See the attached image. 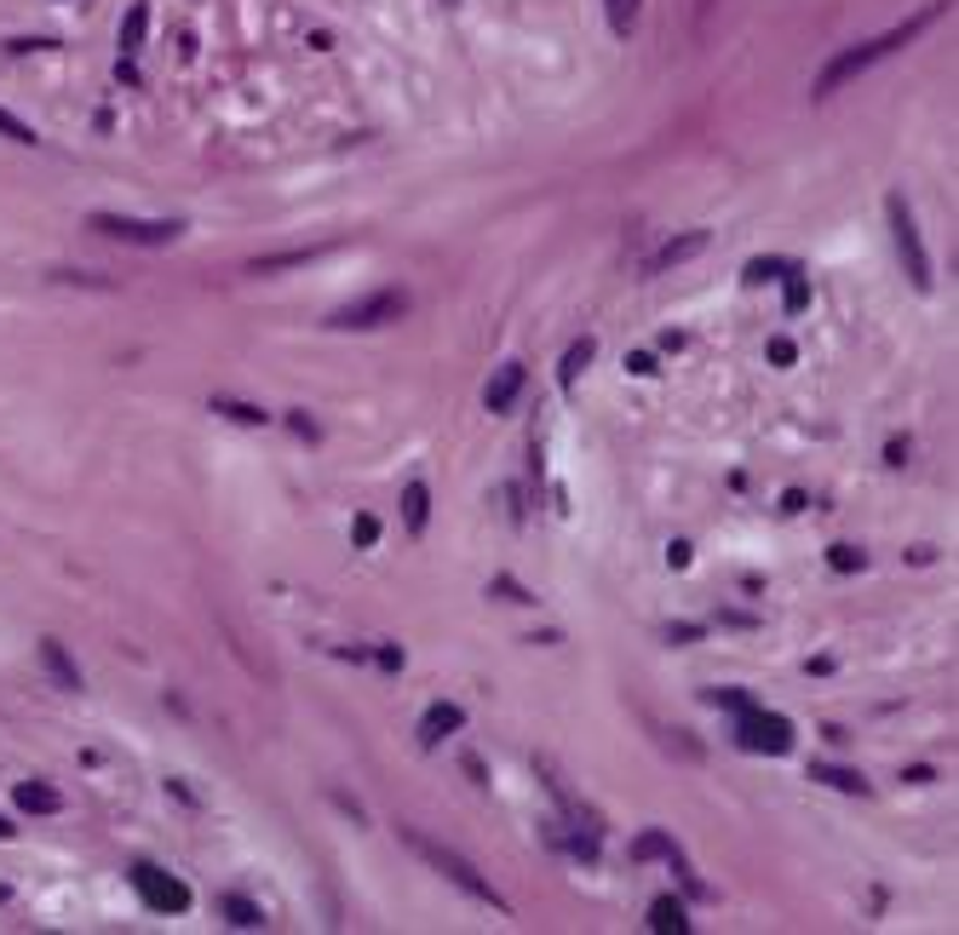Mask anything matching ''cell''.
I'll use <instances>...</instances> for the list:
<instances>
[{"mask_svg": "<svg viewBox=\"0 0 959 935\" xmlns=\"http://www.w3.org/2000/svg\"><path fill=\"white\" fill-rule=\"evenodd\" d=\"M943 12H948V0H931L925 12H913L908 24L885 29L879 40H862V47H845V52H833V58H828V70L816 75V98H833L838 87H845V80H856V75H862L868 64H879V58H891V52H903L908 40H913V35H925V29H931L936 17H943Z\"/></svg>", "mask_w": 959, "mask_h": 935, "instance_id": "1", "label": "cell"}, {"mask_svg": "<svg viewBox=\"0 0 959 935\" xmlns=\"http://www.w3.org/2000/svg\"><path fill=\"white\" fill-rule=\"evenodd\" d=\"M408 849H414V856L426 861L431 872H443V879H449L454 889H466L471 901H483V907H494V912H512V907H506V896H501V889H494V884H489V879H483V872H477L466 856H454V849L431 844V838H419V832H408Z\"/></svg>", "mask_w": 959, "mask_h": 935, "instance_id": "2", "label": "cell"}, {"mask_svg": "<svg viewBox=\"0 0 959 935\" xmlns=\"http://www.w3.org/2000/svg\"><path fill=\"white\" fill-rule=\"evenodd\" d=\"M87 230L127 241V248H167V241L185 236V218H127V213H92Z\"/></svg>", "mask_w": 959, "mask_h": 935, "instance_id": "3", "label": "cell"}, {"mask_svg": "<svg viewBox=\"0 0 959 935\" xmlns=\"http://www.w3.org/2000/svg\"><path fill=\"white\" fill-rule=\"evenodd\" d=\"M885 213H891V241H896V253H903V270L919 293H931V253H925V241H919V225H913V207L903 201V190L885 195Z\"/></svg>", "mask_w": 959, "mask_h": 935, "instance_id": "4", "label": "cell"}, {"mask_svg": "<svg viewBox=\"0 0 959 935\" xmlns=\"http://www.w3.org/2000/svg\"><path fill=\"white\" fill-rule=\"evenodd\" d=\"M403 316H408V293H403V288H379V293H368V299L345 304V311H333L328 328H339V333H368V328H391V321H403Z\"/></svg>", "mask_w": 959, "mask_h": 935, "instance_id": "5", "label": "cell"}, {"mask_svg": "<svg viewBox=\"0 0 959 935\" xmlns=\"http://www.w3.org/2000/svg\"><path fill=\"white\" fill-rule=\"evenodd\" d=\"M133 889H138V901H144L150 912H190V884L185 879H173V872H162L155 861H133Z\"/></svg>", "mask_w": 959, "mask_h": 935, "instance_id": "6", "label": "cell"}, {"mask_svg": "<svg viewBox=\"0 0 959 935\" xmlns=\"http://www.w3.org/2000/svg\"><path fill=\"white\" fill-rule=\"evenodd\" d=\"M735 741H742L747 751H770V758H782V751H793V723L782 718V711H747V718H735Z\"/></svg>", "mask_w": 959, "mask_h": 935, "instance_id": "7", "label": "cell"}, {"mask_svg": "<svg viewBox=\"0 0 959 935\" xmlns=\"http://www.w3.org/2000/svg\"><path fill=\"white\" fill-rule=\"evenodd\" d=\"M523 384H529L523 362H501V368L489 374V384H483V408L489 414H512L517 396H523Z\"/></svg>", "mask_w": 959, "mask_h": 935, "instance_id": "8", "label": "cell"}, {"mask_svg": "<svg viewBox=\"0 0 959 935\" xmlns=\"http://www.w3.org/2000/svg\"><path fill=\"white\" fill-rule=\"evenodd\" d=\"M459 729H466V711H459L454 700H437V706H426V718H419V741L437 746V741L459 735Z\"/></svg>", "mask_w": 959, "mask_h": 935, "instance_id": "9", "label": "cell"}, {"mask_svg": "<svg viewBox=\"0 0 959 935\" xmlns=\"http://www.w3.org/2000/svg\"><path fill=\"white\" fill-rule=\"evenodd\" d=\"M17 809H24V816H58V809H64V792L58 786H47V781H17Z\"/></svg>", "mask_w": 959, "mask_h": 935, "instance_id": "10", "label": "cell"}, {"mask_svg": "<svg viewBox=\"0 0 959 935\" xmlns=\"http://www.w3.org/2000/svg\"><path fill=\"white\" fill-rule=\"evenodd\" d=\"M41 666H47V678L64 688V695H75V688H81V672H75V660L64 655V643H58V637L41 643Z\"/></svg>", "mask_w": 959, "mask_h": 935, "instance_id": "11", "label": "cell"}, {"mask_svg": "<svg viewBox=\"0 0 959 935\" xmlns=\"http://www.w3.org/2000/svg\"><path fill=\"white\" fill-rule=\"evenodd\" d=\"M707 248V230H690V236H678V241H667L661 253L649 258V276H661V270H672V264H684V258H695Z\"/></svg>", "mask_w": 959, "mask_h": 935, "instance_id": "12", "label": "cell"}, {"mask_svg": "<svg viewBox=\"0 0 959 935\" xmlns=\"http://www.w3.org/2000/svg\"><path fill=\"white\" fill-rule=\"evenodd\" d=\"M144 29H150V0H133L127 17H122V35H115V47H122V58H133L138 47H144Z\"/></svg>", "mask_w": 959, "mask_h": 935, "instance_id": "13", "label": "cell"}, {"mask_svg": "<svg viewBox=\"0 0 959 935\" xmlns=\"http://www.w3.org/2000/svg\"><path fill=\"white\" fill-rule=\"evenodd\" d=\"M810 781H822L833 792H856V798H868V781H862V769H838V763H810Z\"/></svg>", "mask_w": 959, "mask_h": 935, "instance_id": "14", "label": "cell"}, {"mask_svg": "<svg viewBox=\"0 0 959 935\" xmlns=\"http://www.w3.org/2000/svg\"><path fill=\"white\" fill-rule=\"evenodd\" d=\"M426 522H431V488L426 482H408L403 488V528H408V534H426Z\"/></svg>", "mask_w": 959, "mask_h": 935, "instance_id": "15", "label": "cell"}, {"mask_svg": "<svg viewBox=\"0 0 959 935\" xmlns=\"http://www.w3.org/2000/svg\"><path fill=\"white\" fill-rule=\"evenodd\" d=\"M328 248H288V253H265V258H253L248 270L253 276H276V270H299V264H311V258H323Z\"/></svg>", "mask_w": 959, "mask_h": 935, "instance_id": "16", "label": "cell"}, {"mask_svg": "<svg viewBox=\"0 0 959 935\" xmlns=\"http://www.w3.org/2000/svg\"><path fill=\"white\" fill-rule=\"evenodd\" d=\"M649 930H655V935H690V919H684V901H672V896H661V901H649Z\"/></svg>", "mask_w": 959, "mask_h": 935, "instance_id": "17", "label": "cell"}, {"mask_svg": "<svg viewBox=\"0 0 959 935\" xmlns=\"http://www.w3.org/2000/svg\"><path fill=\"white\" fill-rule=\"evenodd\" d=\"M782 299H787V316H805L810 311V281H805V270H798V264H782Z\"/></svg>", "mask_w": 959, "mask_h": 935, "instance_id": "18", "label": "cell"}, {"mask_svg": "<svg viewBox=\"0 0 959 935\" xmlns=\"http://www.w3.org/2000/svg\"><path fill=\"white\" fill-rule=\"evenodd\" d=\"M592 356H597V339H575L569 351H564V368H557V384H564V391H575V379H581V368H586Z\"/></svg>", "mask_w": 959, "mask_h": 935, "instance_id": "19", "label": "cell"}, {"mask_svg": "<svg viewBox=\"0 0 959 935\" xmlns=\"http://www.w3.org/2000/svg\"><path fill=\"white\" fill-rule=\"evenodd\" d=\"M218 912H225L236 930H265V912H258V901H248V896H225Z\"/></svg>", "mask_w": 959, "mask_h": 935, "instance_id": "20", "label": "cell"}, {"mask_svg": "<svg viewBox=\"0 0 959 935\" xmlns=\"http://www.w3.org/2000/svg\"><path fill=\"white\" fill-rule=\"evenodd\" d=\"M632 861H667L672 867L678 861V844L667 838V832H644V838L632 844Z\"/></svg>", "mask_w": 959, "mask_h": 935, "instance_id": "21", "label": "cell"}, {"mask_svg": "<svg viewBox=\"0 0 959 935\" xmlns=\"http://www.w3.org/2000/svg\"><path fill=\"white\" fill-rule=\"evenodd\" d=\"M213 414H225V419H236V425H265V419H270L265 408H253V402H230V396H213Z\"/></svg>", "mask_w": 959, "mask_h": 935, "instance_id": "22", "label": "cell"}, {"mask_svg": "<svg viewBox=\"0 0 959 935\" xmlns=\"http://www.w3.org/2000/svg\"><path fill=\"white\" fill-rule=\"evenodd\" d=\"M604 12H609V29L621 35V40L638 29V0H604Z\"/></svg>", "mask_w": 959, "mask_h": 935, "instance_id": "23", "label": "cell"}, {"mask_svg": "<svg viewBox=\"0 0 959 935\" xmlns=\"http://www.w3.org/2000/svg\"><path fill=\"white\" fill-rule=\"evenodd\" d=\"M0 138H12V144H41V132H35L29 121H17L12 110H0Z\"/></svg>", "mask_w": 959, "mask_h": 935, "instance_id": "24", "label": "cell"}, {"mask_svg": "<svg viewBox=\"0 0 959 935\" xmlns=\"http://www.w3.org/2000/svg\"><path fill=\"white\" fill-rule=\"evenodd\" d=\"M707 700H712V706H724V711H735V718H747V711L758 706L753 695H742V688H707Z\"/></svg>", "mask_w": 959, "mask_h": 935, "instance_id": "25", "label": "cell"}, {"mask_svg": "<svg viewBox=\"0 0 959 935\" xmlns=\"http://www.w3.org/2000/svg\"><path fill=\"white\" fill-rule=\"evenodd\" d=\"M828 563L838 568V574H856V568H862L868 557H862V545H833V552H828Z\"/></svg>", "mask_w": 959, "mask_h": 935, "instance_id": "26", "label": "cell"}, {"mask_svg": "<svg viewBox=\"0 0 959 935\" xmlns=\"http://www.w3.org/2000/svg\"><path fill=\"white\" fill-rule=\"evenodd\" d=\"M351 540L363 545V552H368V545H379V517H368V511H363V517L351 522Z\"/></svg>", "mask_w": 959, "mask_h": 935, "instance_id": "27", "label": "cell"}, {"mask_svg": "<svg viewBox=\"0 0 959 935\" xmlns=\"http://www.w3.org/2000/svg\"><path fill=\"white\" fill-rule=\"evenodd\" d=\"M782 276V258H753L747 264V281H775Z\"/></svg>", "mask_w": 959, "mask_h": 935, "instance_id": "28", "label": "cell"}, {"mask_svg": "<svg viewBox=\"0 0 959 935\" xmlns=\"http://www.w3.org/2000/svg\"><path fill=\"white\" fill-rule=\"evenodd\" d=\"M793 356H798L793 339H770V362H775V368H793Z\"/></svg>", "mask_w": 959, "mask_h": 935, "instance_id": "29", "label": "cell"}, {"mask_svg": "<svg viewBox=\"0 0 959 935\" xmlns=\"http://www.w3.org/2000/svg\"><path fill=\"white\" fill-rule=\"evenodd\" d=\"M627 374L649 379V374H661V368H655V356H649V351H632V356H627Z\"/></svg>", "mask_w": 959, "mask_h": 935, "instance_id": "30", "label": "cell"}, {"mask_svg": "<svg viewBox=\"0 0 959 935\" xmlns=\"http://www.w3.org/2000/svg\"><path fill=\"white\" fill-rule=\"evenodd\" d=\"M374 660L386 666V672H403V648H391V643H386V648H374Z\"/></svg>", "mask_w": 959, "mask_h": 935, "instance_id": "31", "label": "cell"}, {"mask_svg": "<svg viewBox=\"0 0 959 935\" xmlns=\"http://www.w3.org/2000/svg\"><path fill=\"white\" fill-rule=\"evenodd\" d=\"M702 637V626H667V643H695Z\"/></svg>", "mask_w": 959, "mask_h": 935, "instance_id": "32", "label": "cell"}, {"mask_svg": "<svg viewBox=\"0 0 959 935\" xmlns=\"http://www.w3.org/2000/svg\"><path fill=\"white\" fill-rule=\"evenodd\" d=\"M667 563H672V568H690V545H684V540H678V545H672V552H667Z\"/></svg>", "mask_w": 959, "mask_h": 935, "instance_id": "33", "label": "cell"}, {"mask_svg": "<svg viewBox=\"0 0 959 935\" xmlns=\"http://www.w3.org/2000/svg\"><path fill=\"white\" fill-rule=\"evenodd\" d=\"M7 838H17V826H12L7 816H0V844H7Z\"/></svg>", "mask_w": 959, "mask_h": 935, "instance_id": "34", "label": "cell"}, {"mask_svg": "<svg viewBox=\"0 0 959 935\" xmlns=\"http://www.w3.org/2000/svg\"><path fill=\"white\" fill-rule=\"evenodd\" d=\"M7 901H12V889H7V884H0V907H7Z\"/></svg>", "mask_w": 959, "mask_h": 935, "instance_id": "35", "label": "cell"}]
</instances>
